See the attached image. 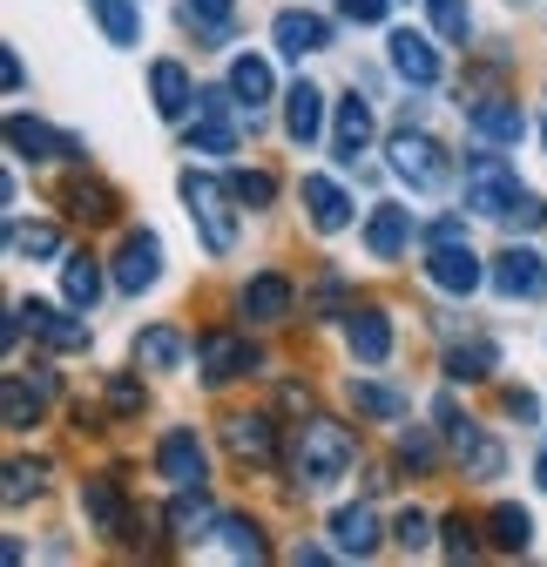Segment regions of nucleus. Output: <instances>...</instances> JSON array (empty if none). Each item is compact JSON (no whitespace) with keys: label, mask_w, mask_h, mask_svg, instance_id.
<instances>
[{"label":"nucleus","mask_w":547,"mask_h":567,"mask_svg":"<svg viewBox=\"0 0 547 567\" xmlns=\"http://www.w3.org/2000/svg\"><path fill=\"white\" fill-rule=\"evenodd\" d=\"M352 460H359V440H352L338 419H311L305 433H298V480H305L311 493L338 486V480L352 473Z\"/></svg>","instance_id":"obj_1"},{"label":"nucleus","mask_w":547,"mask_h":567,"mask_svg":"<svg viewBox=\"0 0 547 567\" xmlns=\"http://www.w3.org/2000/svg\"><path fill=\"white\" fill-rule=\"evenodd\" d=\"M183 203H189V217H196V230H203V250H210V257H230V250H237V209H230L237 196H230V183L183 169Z\"/></svg>","instance_id":"obj_2"},{"label":"nucleus","mask_w":547,"mask_h":567,"mask_svg":"<svg viewBox=\"0 0 547 567\" xmlns=\"http://www.w3.org/2000/svg\"><path fill=\"white\" fill-rule=\"evenodd\" d=\"M520 176H514V163L507 156H494V150H481V156H473L466 163V209H473V217H514V209H520Z\"/></svg>","instance_id":"obj_3"},{"label":"nucleus","mask_w":547,"mask_h":567,"mask_svg":"<svg viewBox=\"0 0 547 567\" xmlns=\"http://www.w3.org/2000/svg\"><path fill=\"white\" fill-rule=\"evenodd\" d=\"M385 156H392V176H399V183H413V189H440V183H446V150H440L433 135H420L413 122L392 135V150H385Z\"/></svg>","instance_id":"obj_4"},{"label":"nucleus","mask_w":547,"mask_h":567,"mask_svg":"<svg viewBox=\"0 0 547 567\" xmlns=\"http://www.w3.org/2000/svg\"><path fill=\"white\" fill-rule=\"evenodd\" d=\"M156 277H163V237H156V230H128L122 250H115V291L143 298Z\"/></svg>","instance_id":"obj_5"},{"label":"nucleus","mask_w":547,"mask_h":567,"mask_svg":"<svg viewBox=\"0 0 547 567\" xmlns=\"http://www.w3.org/2000/svg\"><path fill=\"white\" fill-rule=\"evenodd\" d=\"M426 277L440 284L446 298H466V291H481V284H487V264L473 257V244L460 237V244H433L426 250Z\"/></svg>","instance_id":"obj_6"},{"label":"nucleus","mask_w":547,"mask_h":567,"mask_svg":"<svg viewBox=\"0 0 547 567\" xmlns=\"http://www.w3.org/2000/svg\"><path fill=\"white\" fill-rule=\"evenodd\" d=\"M487 284H494L500 298H520V305H534V298L547 291V264H540L534 250H520V244H514V250H500V257L487 264Z\"/></svg>","instance_id":"obj_7"},{"label":"nucleus","mask_w":547,"mask_h":567,"mask_svg":"<svg viewBox=\"0 0 547 567\" xmlns=\"http://www.w3.org/2000/svg\"><path fill=\"white\" fill-rule=\"evenodd\" d=\"M196 365H203V379H210V385H230V379H244L257 365V351L237 331H203L196 338Z\"/></svg>","instance_id":"obj_8"},{"label":"nucleus","mask_w":547,"mask_h":567,"mask_svg":"<svg viewBox=\"0 0 547 567\" xmlns=\"http://www.w3.org/2000/svg\"><path fill=\"white\" fill-rule=\"evenodd\" d=\"M156 473L183 493V486H203L210 473H203V440L189 433V425H169V433L156 440Z\"/></svg>","instance_id":"obj_9"},{"label":"nucleus","mask_w":547,"mask_h":567,"mask_svg":"<svg viewBox=\"0 0 547 567\" xmlns=\"http://www.w3.org/2000/svg\"><path fill=\"white\" fill-rule=\"evenodd\" d=\"M28 311V324H34V338L48 344V351H89V311H54V305H41V298H28L21 305Z\"/></svg>","instance_id":"obj_10"},{"label":"nucleus","mask_w":547,"mask_h":567,"mask_svg":"<svg viewBox=\"0 0 547 567\" xmlns=\"http://www.w3.org/2000/svg\"><path fill=\"white\" fill-rule=\"evenodd\" d=\"M270 41H278V54L305 61V54H324L331 48V21L311 14V8H285L278 21H270Z\"/></svg>","instance_id":"obj_11"},{"label":"nucleus","mask_w":547,"mask_h":567,"mask_svg":"<svg viewBox=\"0 0 547 567\" xmlns=\"http://www.w3.org/2000/svg\"><path fill=\"white\" fill-rule=\"evenodd\" d=\"M385 54H392V75H399V82H413V89H433V82H440V48H433L426 34L399 28V34L385 41Z\"/></svg>","instance_id":"obj_12"},{"label":"nucleus","mask_w":547,"mask_h":567,"mask_svg":"<svg viewBox=\"0 0 547 567\" xmlns=\"http://www.w3.org/2000/svg\"><path fill=\"white\" fill-rule=\"evenodd\" d=\"M8 150L28 156V163H54V156H82V142H75V135H54V128L34 122V115H8Z\"/></svg>","instance_id":"obj_13"},{"label":"nucleus","mask_w":547,"mask_h":567,"mask_svg":"<svg viewBox=\"0 0 547 567\" xmlns=\"http://www.w3.org/2000/svg\"><path fill=\"white\" fill-rule=\"evenodd\" d=\"M224 446H230L237 460L270 466V460H278V425H270L264 412H230V419H224Z\"/></svg>","instance_id":"obj_14"},{"label":"nucleus","mask_w":547,"mask_h":567,"mask_svg":"<svg viewBox=\"0 0 547 567\" xmlns=\"http://www.w3.org/2000/svg\"><path fill=\"white\" fill-rule=\"evenodd\" d=\"M149 95H156V115H163V122H183V115L196 109L203 89L189 82V68H183V61H156V68H149Z\"/></svg>","instance_id":"obj_15"},{"label":"nucleus","mask_w":547,"mask_h":567,"mask_svg":"<svg viewBox=\"0 0 547 567\" xmlns=\"http://www.w3.org/2000/svg\"><path fill=\"white\" fill-rule=\"evenodd\" d=\"M466 122H473V135H481V142H520V135H527V109H520V102H507V95L473 102V109H466Z\"/></svg>","instance_id":"obj_16"},{"label":"nucleus","mask_w":547,"mask_h":567,"mask_svg":"<svg viewBox=\"0 0 547 567\" xmlns=\"http://www.w3.org/2000/svg\"><path fill=\"white\" fill-rule=\"evenodd\" d=\"M109 277H115V270H102V257L75 250V257H61V298L75 305V311H95V298H102Z\"/></svg>","instance_id":"obj_17"},{"label":"nucleus","mask_w":547,"mask_h":567,"mask_svg":"<svg viewBox=\"0 0 547 567\" xmlns=\"http://www.w3.org/2000/svg\"><path fill=\"white\" fill-rule=\"evenodd\" d=\"M405 244H413V209L379 203V209H372V224H365V250L392 264V257H405Z\"/></svg>","instance_id":"obj_18"},{"label":"nucleus","mask_w":547,"mask_h":567,"mask_svg":"<svg viewBox=\"0 0 547 567\" xmlns=\"http://www.w3.org/2000/svg\"><path fill=\"white\" fill-rule=\"evenodd\" d=\"M365 142H372V102L345 95V102H338V128H331V156L338 163H359Z\"/></svg>","instance_id":"obj_19"},{"label":"nucleus","mask_w":547,"mask_h":567,"mask_svg":"<svg viewBox=\"0 0 547 567\" xmlns=\"http://www.w3.org/2000/svg\"><path fill=\"white\" fill-rule=\"evenodd\" d=\"M305 209H311V224H318L324 237H338V230L352 224V196L338 189L331 176H305Z\"/></svg>","instance_id":"obj_20"},{"label":"nucleus","mask_w":547,"mask_h":567,"mask_svg":"<svg viewBox=\"0 0 547 567\" xmlns=\"http://www.w3.org/2000/svg\"><path fill=\"white\" fill-rule=\"evenodd\" d=\"M237 305H244V318H257V324H270V318H291V277H278V270L250 277Z\"/></svg>","instance_id":"obj_21"},{"label":"nucleus","mask_w":547,"mask_h":567,"mask_svg":"<svg viewBox=\"0 0 547 567\" xmlns=\"http://www.w3.org/2000/svg\"><path fill=\"white\" fill-rule=\"evenodd\" d=\"M285 135L298 142V150H311V142L324 135V95H318L311 82H298V89L285 95Z\"/></svg>","instance_id":"obj_22"},{"label":"nucleus","mask_w":547,"mask_h":567,"mask_svg":"<svg viewBox=\"0 0 547 567\" xmlns=\"http://www.w3.org/2000/svg\"><path fill=\"white\" fill-rule=\"evenodd\" d=\"M48 392H54V379H48V372H41V379H21V372L8 379V392H0V419H8V433H28Z\"/></svg>","instance_id":"obj_23"},{"label":"nucleus","mask_w":547,"mask_h":567,"mask_svg":"<svg viewBox=\"0 0 547 567\" xmlns=\"http://www.w3.org/2000/svg\"><path fill=\"white\" fill-rule=\"evenodd\" d=\"M331 540H338V554L365 560V554L379 547V514H372V507H338V514H331Z\"/></svg>","instance_id":"obj_24"},{"label":"nucleus","mask_w":547,"mask_h":567,"mask_svg":"<svg viewBox=\"0 0 547 567\" xmlns=\"http://www.w3.org/2000/svg\"><path fill=\"white\" fill-rule=\"evenodd\" d=\"M345 338H352V351H359L365 365H385V359H392V318H385V311H372V305H365V311H352Z\"/></svg>","instance_id":"obj_25"},{"label":"nucleus","mask_w":547,"mask_h":567,"mask_svg":"<svg viewBox=\"0 0 547 567\" xmlns=\"http://www.w3.org/2000/svg\"><path fill=\"white\" fill-rule=\"evenodd\" d=\"M230 89H237V102L257 115L270 95H278V75H270V61H264V54H237V61H230Z\"/></svg>","instance_id":"obj_26"},{"label":"nucleus","mask_w":547,"mask_h":567,"mask_svg":"<svg viewBox=\"0 0 547 567\" xmlns=\"http://www.w3.org/2000/svg\"><path fill=\"white\" fill-rule=\"evenodd\" d=\"M487 527H494V547H500V554H527V540H534V514L514 507V501H500V507L487 514Z\"/></svg>","instance_id":"obj_27"},{"label":"nucleus","mask_w":547,"mask_h":567,"mask_svg":"<svg viewBox=\"0 0 547 567\" xmlns=\"http://www.w3.org/2000/svg\"><path fill=\"white\" fill-rule=\"evenodd\" d=\"M89 8L102 14V34H109L115 48H135V41H143V8H135V0H89Z\"/></svg>","instance_id":"obj_28"},{"label":"nucleus","mask_w":547,"mask_h":567,"mask_svg":"<svg viewBox=\"0 0 547 567\" xmlns=\"http://www.w3.org/2000/svg\"><path fill=\"white\" fill-rule=\"evenodd\" d=\"M135 365H149V372H176L183 365V338L169 324H149L143 338H135Z\"/></svg>","instance_id":"obj_29"},{"label":"nucleus","mask_w":547,"mask_h":567,"mask_svg":"<svg viewBox=\"0 0 547 567\" xmlns=\"http://www.w3.org/2000/svg\"><path fill=\"white\" fill-rule=\"evenodd\" d=\"M446 379H453V385L494 379V344H481V338H473V344H453V351H446Z\"/></svg>","instance_id":"obj_30"},{"label":"nucleus","mask_w":547,"mask_h":567,"mask_svg":"<svg viewBox=\"0 0 547 567\" xmlns=\"http://www.w3.org/2000/svg\"><path fill=\"white\" fill-rule=\"evenodd\" d=\"M189 150H210V156H230V150H237V115H217V109H196V128H189Z\"/></svg>","instance_id":"obj_31"},{"label":"nucleus","mask_w":547,"mask_h":567,"mask_svg":"<svg viewBox=\"0 0 547 567\" xmlns=\"http://www.w3.org/2000/svg\"><path fill=\"white\" fill-rule=\"evenodd\" d=\"M8 250L14 257H61V230L54 224H8Z\"/></svg>","instance_id":"obj_32"},{"label":"nucleus","mask_w":547,"mask_h":567,"mask_svg":"<svg viewBox=\"0 0 547 567\" xmlns=\"http://www.w3.org/2000/svg\"><path fill=\"white\" fill-rule=\"evenodd\" d=\"M352 405H359L365 419H405V392L372 385V379H352Z\"/></svg>","instance_id":"obj_33"},{"label":"nucleus","mask_w":547,"mask_h":567,"mask_svg":"<svg viewBox=\"0 0 547 567\" xmlns=\"http://www.w3.org/2000/svg\"><path fill=\"white\" fill-rule=\"evenodd\" d=\"M217 534H224V547H230L237 560H264V554H270L264 534H257V520H244V514H217Z\"/></svg>","instance_id":"obj_34"},{"label":"nucleus","mask_w":547,"mask_h":567,"mask_svg":"<svg viewBox=\"0 0 547 567\" xmlns=\"http://www.w3.org/2000/svg\"><path fill=\"white\" fill-rule=\"evenodd\" d=\"M82 514L95 527H122V493H115V480H89L82 486Z\"/></svg>","instance_id":"obj_35"},{"label":"nucleus","mask_w":547,"mask_h":567,"mask_svg":"<svg viewBox=\"0 0 547 567\" xmlns=\"http://www.w3.org/2000/svg\"><path fill=\"white\" fill-rule=\"evenodd\" d=\"M230 196L244 209H270V196H278V176L270 169H230Z\"/></svg>","instance_id":"obj_36"},{"label":"nucleus","mask_w":547,"mask_h":567,"mask_svg":"<svg viewBox=\"0 0 547 567\" xmlns=\"http://www.w3.org/2000/svg\"><path fill=\"white\" fill-rule=\"evenodd\" d=\"M426 14H433L440 41H460V48H466V34H473V14H466V0H426Z\"/></svg>","instance_id":"obj_37"},{"label":"nucleus","mask_w":547,"mask_h":567,"mask_svg":"<svg viewBox=\"0 0 547 567\" xmlns=\"http://www.w3.org/2000/svg\"><path fill=\"white\" fill-rule=\"evenodd\" d=\"M68 203H75L82 224H109V217H115V196H109L102 183H75V189H68Z\"/></svg>","instance_id":"obj_38"},{"label":"nucleus","mask_w":547,"mask_h":567,"mask_svg":"<svg viewBox=\"0 0 547 567\" xmlns=\"http://www.w3.org/2000/svg\"><path fill=\"white\" fill-rule=\"evenodd\" d=\"M392 540H399L405 554H426V547H433V520H426L420 507H405V514L392 520Z\"/></svg>","instance_id":"obj_39"},{"label":"nucleus","mask_w":547,"mask_h":567,"mask_svg":"<svg viewBox=\"0 0 547 567\" xmlns=\"http://www.w3.org/2000/svg\"><path fill=\"white\" fill-rule=\"evenodd\" d=\"M203 520H210V507H203V486H183V501H176L169 527H176L183 540H196V534H203Z\"/></svg>","instance_id":"obj_40"},{"label":"nucleus","mask_w":547,"mask_h":567,"mask_svg":"<svg viewBox=\"0 0 547 567\" xmlns=\"http://www.w3.org/2000/svg\"><path fill=\"white\" fill-rule=\"evenodd\" d=\"M466 466H473V480H494L500 473V446L481 440V433H466Z\"/></svg>","instance_id":"obj_41"},{"label":"nucleus","mask_w":547,"mask_h":567,"mask_svg":"<svg viewBox=\"0 0 547 567\" xmlns=\"http://www.w3.org/2000/svg\"><path fill=\"white\" fill-rule=\"evenodd\" d=\"M440 534H446V540H440V547H446V554H453V560H466V554H481V540H473V520H466V514H453V520H446V527H440Z\"/></svg>","instance_id":"obj_42"},{"label":"nucleus","mask_w":547,"mask_h":567,"mask_svg":"<svg viewBox=\"0 0 547 567\" xmlns=\"http://www.w3.org/2000/svg\"><path fill=\"white\" fill-rule=\"evenodd\" d=\"M28 493H41V466H28V460H14L8 466V507H21Z\"/></svg>","instance_id":"obj_43"},{"label":"nucleus","mask_w":547,"mask_h":567,"mask_svg":"<svg viewBox=\"0 0 547 567\" xmlns=\"http://www.w3.org/2000/svg\"><path fill=\"white\" fill-rule=\"evenodd\" d=\"M399 460H405V466H420V473H426V466L440 460V446H433L426 433H399Z\"/></svg>","instance_id":"obj_44"},{"label":"nucleus","mask_w":547,"mask_h":567,"mask_svg":"<svg viewBox=\"0 0 547 567\" xmlns=\"http://www.w3.org/2000/svg\"><path fill=\"white\" fill-rule=\"evenodd\" d=\"M385 8H392V0H338V14H345L352 28H379V21H385Z\"/></svg>","instance_id":"obj_45"},{"label":"nucleus","mask_w":547,"mask_h":567,"mask_svg":"<svg viewBox=\"0 0 547 567\" xmlns=\"http://www.w3.org/2000/svg\"><path fill=\"white\" fill-rule=\"evenodd\" d=\"M109 405H115V412H143V385H135L128 372H122V379H109Z\"/></svg>","instance_id":"obj_46"},{"label":"nucleus","mask_w":547,"mask_h":567,"mask_svg":"<svg viewBox=\"0 0 547 567\" xmlns=\"http://www.w3.org/2000/svg\"><path fill=\"white\" fill-rule=\"evenodd\" d=\"M433 419H440V433H446V440H460V446H466V433H473V425L460 419V405H453V399H440V405H433Z\"/></svg>","instance_id":"obj_47"},{"label":"nucleus","mask_w":547,"mask_h":567,"mask_svg":"<svg viewBox=\"0 0 547 567\" xmlns=\"http://www.w3.org/2000/svg\"><path fill=\"white\" fill-rule=\"evenodd\" d=\"M237 14V0H189V21H210V28H224Z\"/></svg>","instance_id":"obj_48"},{"label":"nucleus","mask_w":547,"mask_h":567,"mask_svg":"<svg viewBox=\"0 0 547 567\" xmlns=\"http://www.w3.org/2000/svg\"><path fill=\"white\" fill-rule=\"evenodd\" d=\"M507 224H520V230H540V224H547V203H540V196H520V209H514Z\"/></svg>","instance_id":"obj_49"},{"label":"nucleus","mask_w":547,"mask_h":567,"mask_svg":"<svg viewBox=\"0 0 547 567\" xmlns=\"http://www.w3.org/2000/svg\"><path fill=\"white\" fill-rule=\"evenodd\" d=\"M0 75H8V95H21V89H28V68H21V54H14V48L0 54Z\"/></svg>","instance_id":"obj_50"},{"label":"nucleus","mask_w":547,"mask_h":567,"mask_svg":"<svg viewBox=\"0 0 547 567\" xmlns=\"http://www.w3.org/2000/svg\"><path fill=\"white\" fill-rule=\"evenodd\" d=\"M460 237H466V224H460V217H440V224L426 230V244H460Z\"/></svg>","instance_id":"obj_51"},{"label":"nucleus","mask_w":547,"mask_h":567,"mask_svg":"<svg viewBox=\"0 0 547 567\" xmlns=\"http://www.w3.org/2000/svg\"><path fill=\"white\" fill-rule=\"evenodd\" d=\"M534 480H540V493H547V446L534 453Z\"/></svg>","instance_id":"obj_52"}]
</instances>
